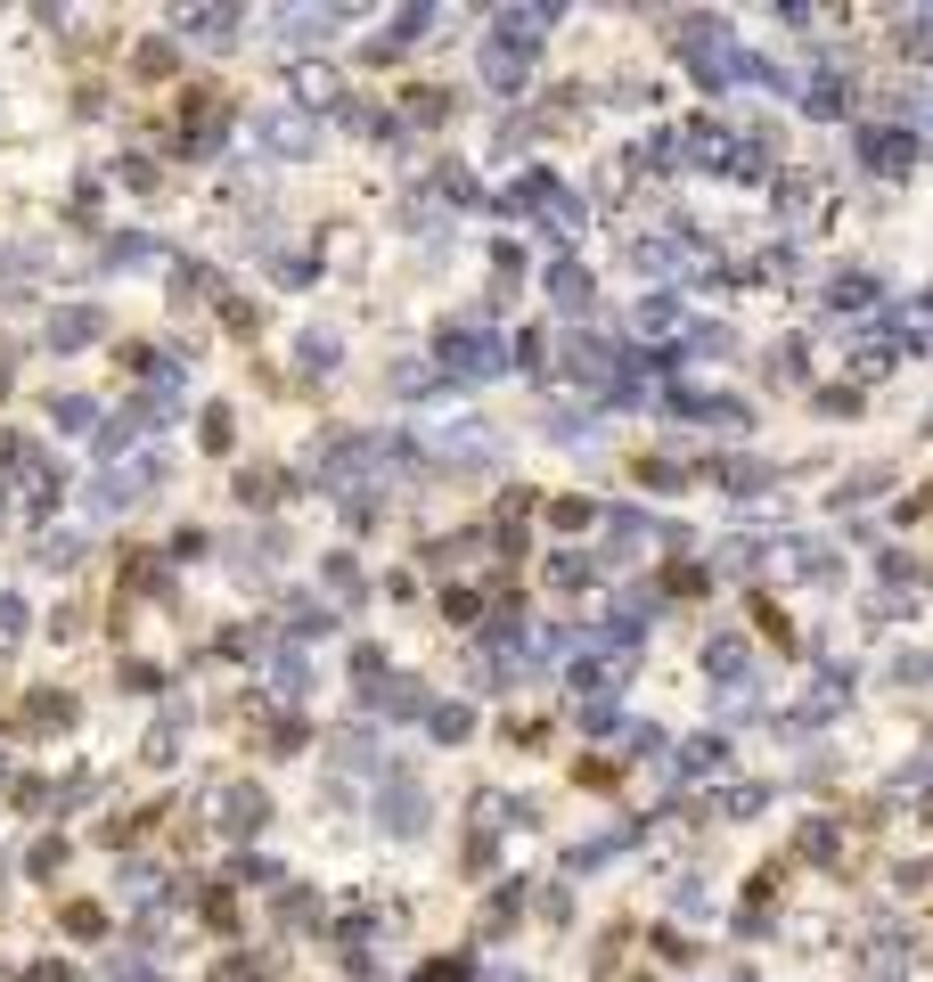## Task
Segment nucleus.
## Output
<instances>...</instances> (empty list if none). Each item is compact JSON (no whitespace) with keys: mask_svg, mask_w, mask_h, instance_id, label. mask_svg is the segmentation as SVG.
Here are the masks:
<instances>
[{"mask_svg":"<svg viewBox=\"0 0 933 982\" xmlns=\"http://www.w3.org/2000/svg\"><path fill=\"white\" fill-rule=\"evenodd\" d=\"M541 25H549V17H525V9L491 17V41H484V82H491V91H516V82H525L532 50H541Z\"/></svg>","mask_w":933,"mask_h":982,"instance_id":"1","label":"nucleus"},{"mask_svg":"<svg viewBox=\"0 0 933 982\" xmlns=\"http://www.w3.org/2000/svg\"><path fill=\"white\" fill-rule=\"evenodd\" d=\"M434 361L459 369V378H491V369H500V337L475 328V320H450L443 337H434Z\"/></svg>","mask_w":933,"mask_h":982,"instance_id":"2","label":"nucleus"},{"mask_svg":"<svg viewBox=\"0 0 933 982\" xmlns=\"http://www.w3.org/2000/svg\"><path fill=\"white\" fill-rule=\"evenodd\" d=\"M680 58H688V74H704V82H729V74H737V41H729V25H721V17L680 25Z\"/></svg>","mask_w":933,"mask_h":982,"instance_id":"3","label":"nucleus"},{"mask_svg":"<svg viewBox=\"0 0 933 982\" xmlns=\"http://www.w3.org/2000/svg\"><path fill=\"white\" fill-rule=\"evenodd\" d=\"M377 819H385L393 835H418V827H426V786H418V778H385Z\"/></svg>","mask_w":933,"mask_h":982,"instance_id":"4","label":"nucleus"},{"mask_svg":"<svg viewBox=\"0 0 933 982\" xmlns=\"http://www.w3.org/2000/svg\"><path fill=\"white\" fill-rule=\"evenodd\" d=\"M25 728H33V737L74 728V696H66V688H33V696H25Z\"/></svg>","mask_w":933,"mask_h":982,"instance_id":"5","label":"nucleus"},{"mask_svg":"<svg viewBox=\"0 0 933 982\" xmlns=\"http://www.w3.org/2000/svg\"><path fill=\"white\" fill-rule=\"evenodd\" d=\"M99 328H107V320H99L91 303H66V311H50V352H82V344L99 337Z\"/></svg>","mask_w":933,"mask_h":982,"instance_id":"6","label":"nucleus"},{"mask_svg":"<svg viewBox=\"0 0 933 982\" xmlns=\"http://www.w3.org/2000/svg\"><path fill=\"white\" fill-rule=\"evenodd\" d=\"M41 270H50V255H41V246H9V255H0V296H33V279Z\"/></svg>","mask_w":933,"mask_h":982,"instance_id":"7","label":"nucleus"},{"mask_svg":"<svg viewBox=\"0 0 933 982\" xmlns=\"http://www.w3.org/2000/svg\"><path fill=\"white\" fill-rule=\"evenodd\" d=\"M262 819H271V794H262V786H230V794H221V827H230V835H255Z\"/></svg>","mask_w":933,"mask_h":982,"instance_id":"8","label":"nucleus"},{"mask_svg":"<svg viewBox=\"0 0 933 982\" xmlns=\"http://www.w3.org/2000/svg\"><path fill=\"white\" fill-rule=\"evenodd\" d=\"M549 303L566 311V320H582V311H590V270L582 262H557L549 270Z\"/></svg>","mask_w":933,"mask_h":982,"instance_id":"9","label":"nucleus"},{"mask_svg":"<svg viewBox=\"0 0 933 982\" xmlns=\"http://www.w3.org/2000/svg\"><path fill=\"white\" fill-rule=\"evenodd\" d=\"M860 156L877 164V173H909V156H918V139H909V132H868V139H860Z\"/></svg>","mask_w":933,"mask_h":982,"instance_id":"10","label":"nucleus"},{"mask_svg":"<svg viewBox=\"0 0 933 982\" xmlns=\"http://www.w3.org/2000/svg\"><path fill=\"white\" fill-rule=\"evenodd\" d=\"M336 337H328V328H303V337H296V369H303V378H328V369H336Z\"/></svg>","mask_w":933,"mask_h":982,"instance_id":"11","label":"nucleus"},{"mask_svg":"<svg viewBox=\"0 0 933 982\" xmlns=\"http://www.w3.org/2000/svg\"><path fill=\"white\" fill-rule=\"evenodd\" d=\"M279 492H287V475H271V467H246L238 475V499H246V508H271Z\"/></svg>","mask_w":933,"mask_h":982,"instance_id":"12","label":"nucleus"},{"mask_svg":"<svg viewBox=\"0 0 933 982\" xmlns=\"http://www.w3.org/2000/svg\"><path fill=\"white\" fill-rule=\"evenodd\" d=\"M647 540H655V516H639V508H622V516H614V557L647 549Z\"/></svg>","mask_w":933,"mask_h":982,"instance_id":"13","label":"nucleus"},{"mask_svg":"<svg viewBox=\"0 0 933 982\" xmlns=\"http://www.w3.org/2000/svg\"><path fill=\"white\" fill-rule=\"evenodd\" d=\"M50 417H58V426H66V434H82V426H91V393H50Z\"/></svg>","mask_w":933,"mask_h":982,"instance_id":"14","label":"nucleus"},{"mask_svg":"<svg viewBox=\"0 0 933 982\" xmlns=\"http://www.w3.org/2000/svg\"><path fill=\"white\" fill-rule=\"evenodd\" d=\"M148 255H156V238H139V229L132 238H107V270H139Z\"/></svg>","mask_w":933,"mask_h":982,"instance_id":"15","label":"nucleus"},{"mask_svg":"<svg viewBox=\"0 0 933 982\" xmlns=\"http://www.w3.org/2000/svg\"><path fill=\"white\" fill-rule=\"evenodd\" d=\"M704 672H713V680H737V672H745V647H737V639H713V655H704Z\"/></svg>","mask_w":933,"mask_h":982,"instance_id":"16","label":"nucleus"},{"mask_svg":"<svg viewBox=\"0 0 933 982\" xmlns=\"http://www.w3.org/2000/svg\"><path fill=\"white\" fill-rule=\"evenodd\" d=\"M271 148H311V132H303V115H271Z\"/></svg>","mask_w":933,"mask_h":982,"instance_id":"17","label":"nucleus"},{"mask_svg":"<svg viewBox=\"0 0 933 982\" xmlns=\"http://www.w3.org/2000/svg\"><path fill=\"white\" fill-rule=\"evenodd\" d=\"M25 639V598H0V655Z\"/></svg>","mask_w":933,"mask_h":982,"instance_id":"18","label":"nucleus"},{"mask_svg":"<svg viewBox=\"0 0 933 982\" xmlns=\"http://www.w3.org/2000/svg\"><path fill=\"white\" fill-rule=\"evenodd\" d=\"M893 680H901V688H925V680H933V655H925V647H909V655L893 663Z\"/></svg>","mask_w":933,"mask_h":982,"instance_id":"19","label":"nucleus"},{"mask_svg":"<svg viewBox=\"0 0 933 982\" xmlns=\"http://www.w3.org/2000/svg\"><path fill=\"white\" fill-rule=\"evenodd\" d=\"M41 566H82V540L74 533H50V540H41Z\"/></svg>","mask_w":933,"mask_h":982,"instance_id":"20","label":"nucleus"},{"mask_svg":"<svg viewBox=\"0 0 933 982\" xmlns=\"http://www.w3.org/2000/svg\"><path fill=\"white\" fill-rule=\"evenodd\" d=\"M549 581H557V590H582V581H590V557H549Z\"/></svg>","mask_w":933,"mask_h":982,"instance_id":"21","label":"nucleus"},{"mask_svg":"<svg viewBox=\"0 0 933 982\" xmlns=\"http://www.w3.org/2000/svg\"><path fill=\"white\" fill-rule=\"evenodd\" d=\"M467 728H475V721H467V704H443V713H434V737H443V745H459Z\"/></svg>","mask_w":933,"mask_h":982,"instance_id":"22","label":"nucleus"},{"mask_svg":"<svg viewBox=\"0 0 933 982\" xmlns=\"http://www.w3.org/2000/svg\"><path fill=\"white\" fill-rule=\"evenodd\" d=\"M802 99H811V115H836V107H843V82H836V74H819Z\"/></svg>","mask_w":933,"mask_h":982,"instance_id":"23","label":"nucleus"},{"mask_svg":"<svg viewBox=\"0 0 933 982\" xmlns=\"http://www.w3.org/2000/svg\"><path fill=\"white\" fill-rule=\"evenodd\" d=\"M279 688H287V696H303V688H311V663L296 655V647H287V655H279Z\"/></svg>","mask_w":933,"mask_h":982,"instance_id":"24","label":"nucleus"},{"mask_svg":"<svg viewBox=\"0 0 933 982\" xmlns=\"http://www.w3.org/2000/svg\"><path fill=\"white\" fill-rule=\"evenodd\" d=\"M827 296H836V303H868V296H877V279H868V270H852V279H836Z\"/></svg>","mask_w":933,"mask_h":982,"instance_id":"25","label":"nucleus"},{"mask_svg":"<svg viewBox=\"0 0 933 982\" xmlns=\"http://www.w3.org/2000/svg\"><path fill=\"white\" fill-rule=\"evenodd\" d=\"M639 262H647V270H680V246L672 238H647V246H639Z\"/></svg>","mask_w":933,"mask_h":982,"instance_id":"26","label":"nucleus"},{"mask_svg":"<svg viewBox=\"0 0 933 982\" xmlns=\"http://www.w3.org/2000/svg\"><path fill=\"white\" fill-rule=\"evenodd\" d=\"M139 74H173V41H139Z\"/></svg>","mask_w":933,"mask_h":982,"instance_id":"27","label":"nucleus"},{"mask_svg":"<svg viewBox=\"0 0 933 982\" xmlns=\"http://www.w3.org/2000/svg\"><path fill=\"white\" fill-rule=\"evenodd\" d=\"M58 868H66V844H58V835H50V844H33V876H58Z\"/></svg>","mask_w":933,"mask_h":982,"instance_id":"28","label":"nucleus"},{"mask_svg":"<svg viewBox=\"0 0 933 982\" xmlns=\"http://www.w3.org/2000/svg\"><path fill=\"white\" fill-rule=\"evenodd\" d=\"M271 270H279V279H287V287H303V279H311V270H320V262H311V255H279Z\"/></svg>","mask_w":933,"mask_h":982,"instance_id":"29","label":"nucleus"},{"mask_svg":"<svg viewBox=\"0 0 933 982\" xmlns=\"http://www.w3.org/2000/svg\"><path fill=\"white\" fill-rule=\"evenodd\" d=\"M713 762H721V745L704 737V745H688V754H680V778H688V769H713Z\"/></svg>","mask_w":933,"mask_h":982,"instance_id":"30","label":"nucleus"},{"mask_svg":"<svg viewBox=\"0 0 933 982\" xmlns=\"http://www.w3.org/2000/svg\"><path fill=\"white\" fill-rule=\"evenodd\" d=\"M25 467V443H17V434H0V475H17Z\"/></svg>","mask_w":933,"mask_h":982,"instance_id":"31","label":"nucleus"},{"mask_svg":"<svg viewBox=\"0 0 933 982\" xmlns=\"http://www.w3.org/2000/svg\"><path fill=\"white\" fill-rule=\"evenodd\" d=\"M426 982H467V967H459V958H443V967H434Z\"/></svg>","mask_w":933,"mask_h":982,"instance_id":"32","label":"nucleus"},{"mask_svg":"<svg viewBox=\"0 0 933 982\" xmlns=\"http://www.w3.org/2000/svg\"><path fill=\"white\" fill-rule=\"evenodd\" d=\"M33 982H74V974H66V967H41V974H33Z\"/></svg>","mask_w":933,"mask_h":982,"instance_id":"33","label":"nucleus"}]
</instances>
